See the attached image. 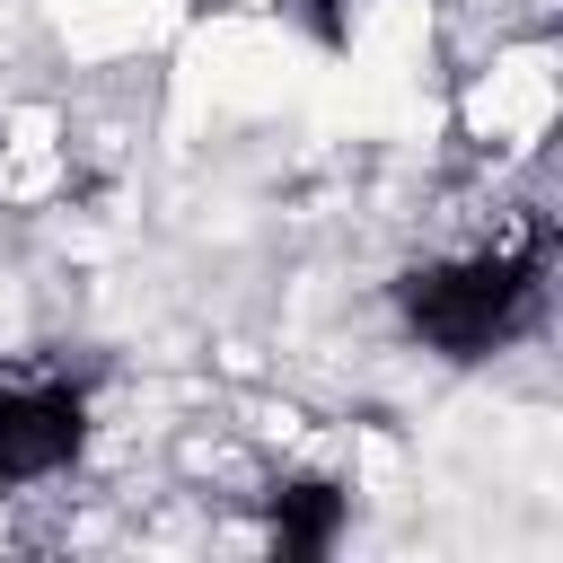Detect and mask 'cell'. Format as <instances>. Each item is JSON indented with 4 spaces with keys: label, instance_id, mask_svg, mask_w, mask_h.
Masks as SVG:
<instances>
[{
    "label": "cell",
    "instance_id": "7a4b0ae2",
    "mask_svg": "<svg viewBox=\"0 0 563 563\" xmlns=\"http://www.w3.org/2000/svg\"><path fill=\"white\" fill-rule=\"evenodd\" d=\"M88 449V378L70 369H9L0 378V493L70 475Z\"/></svg>",
    "mask_w": 563,
    "mask_h": 563
},
{
    "label": "cell",
    "instance_id": "277c9868",
    "mask_svg": "<svg viewBox=\"0 0 563 563\" xmlns=\"http://www.w3.org/2000/svg\"><path fill=\"white\" fill-rule=\"evenodd\" d=\"M308 9H317V26H325V35H343V18H352V0H308Z\"/></svg>",
    "mask_w": 563,
    "mask_h": 563
},
{
    "label": "cell",
    "instance_id": "6da1fadb",
    "mask_svg": "<svg viewBox=\"0 0 563 563\" xmlns=\"http://www.w3.org/2000/svg\"><path fill=\"white\" fill-rule=\"evenodd\" d=\"M537 299H545V238L475 246V255H440V264L396 273V317L440 361H493L501 343H519L537 325Z\"/></svg>",
    "mask_w": 563,
    "mask_h": 563
},
{
    "label": "cell",
    "instance_id": "3957f363",
    "mask_svg": "<svg viewBox=\"0 0 563 563\" xmlns=\"http://www.w3.org/2000/svg\"><path fill=\"white\" fill-rule=\"evenodd\" d=\"M343 528H352V493H343L334 475H290V484L264 493V537H273L282 563H317V554H334Z\"/></svg>",
    "mask_w": 563,
    "mask_h": 563
}]
</instances>
